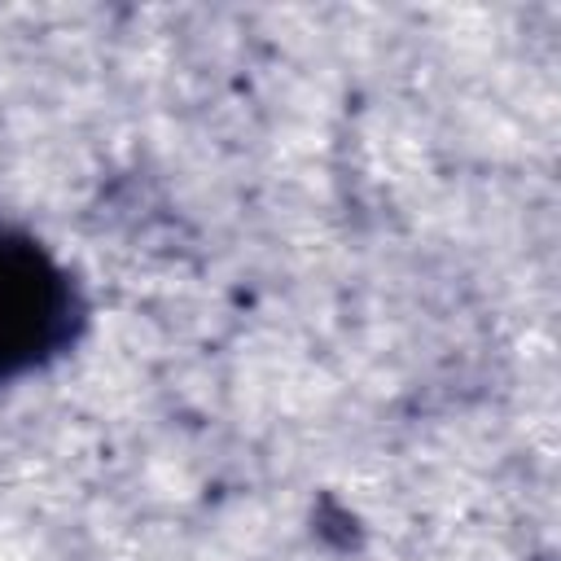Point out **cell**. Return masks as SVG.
<instances>
[{"instance_id":"obj_1","label":"cell","mask_w":561,"mask_h":561,"mask_svg":"<svg viewBox=\"0 0 561 561\" xmlns=\"http://www.w3.org/2000/svg\"><path fill=\"white\" fill-rule=\"evenodd\" d=\"M92 302L75 267L26 224L0 219V390L79 351Z\"/></svg>"}]
</instances>
